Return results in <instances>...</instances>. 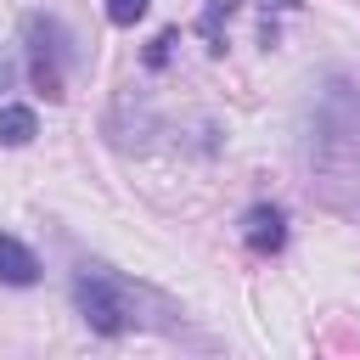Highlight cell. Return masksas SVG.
<instances>
[{"instance_id":"6da1fadb","label":"cell","mask_w":360,"mask_h":360,"mask_svg":"<svg viewBox=\"0 0 360 360\" xmlns=\"http://www.w3.org/2000/svg\"><path fill=\"white\" fill-rule=\"evenodd\" d=\"M304 174L326 208L360 219V84L354 79H332L315 96L304 129Z\"/></svg>"},{"instance_id":"7a4b0ae2","label":"cell","mask_w":360,"mask_h":360,"mask_svg":"<svg viewBox=\"0 0 360 360\" xmlns=\"http://www.w3.org/2000/svg\"><path fill=\"white\" fill-rule=\"evenodd\" d=\"M73 304H79L84 326L101 332V338H118V332L135 326V298H129V287H124L112 270H90V264H84V270L73 276Z\"/></svg>"},{"instance_id":"3957f363","label":"cell","mask_w":360,"mask_h":360,"mask_svg":"<svg viewBox=\"0 0 360 360\" xmlns=\"http://www.w3.org/2000/svg\"><path fill=\"white\" fill-rule=\"evenodd\" d=\"M62 62H68V34L56 17H28V68H34V84L56 101L62 96Z\"/></svg>"},{"instance_id":"277c9868","label":"cell","mask_w":360,"mask_h":360,"mask_svg":"<svg viewBox=\"0 0 360 360\" xmlns=\"http://www.w3.org/2000/svg\"><path fill=\"white\" fill-rule=\"evenodd\" d=\"M242 236H248V248H253V253H276V248L287 242L281 208H248V219H242Z\"/></svg>"},{"instance_id":"5b68a950","label":"cell","mask_w":360,"mask_h":360,"mask_svg":"<svg viewBox=\"0 0 360 360\" xmlns=\"http://www.w3.org/2000/svg\"><path fill=\"white\" fill-rule=\"evenodd\" d=\"M0 281H6V287H34V281H39V259H34L17 236H6V231H0Z\"/></svg>"},{"instance_id":"8992f818","label":"cell","mask_w":360,"mask_h":360,"mask_svg":"<svg viewBox=\"0 0 360 360\" xmlns=\"http://www.w3.org/2000/svg\"><path fill=\"white\" fill-rule=\"evenodd\" d=\"M34 135H39V124L28 107H0V146H28Z\"/></svg>"},{"instance_id":"52a82bcc","label":"cell","mask_w":360,"mask_h":360,"mask_svg":"<svg viewBox=\"0 0 360 360\" xmlns=\"http://www.w3.org/2000/svg\"><path fill=\"white\" fill-rule=\"evenodd\" d=\"M236 6H242V0H208V11H202V22H197V28H202V39H208L214 51L225 45V34H219V28L236 17Z\"/></svg>"},{"instance_id":"ba28073f","label":"cell","mask_w":360,"mask_h":360,"mask_svg":"<svg viewBox=\"0 0 360 360\" xmlns=\"http://www.w3.org/2000/svg\"><path fill=\"white\" fill-rule=\"evenodd\" d=\"M107 17H112L118 28H129V22L146 17V0H107Z\"/></svg>"},{"instance_id":"9c48e42d","label":"cell","mask_w":360,"mask_h":360,"mask_svg":"<svg viewBox=\"0 0 360 360\" xmlns=\"http://www.w3.org/2000/svg\"><path fill=\"white\" fill-rule=\"evenodd\" d=\"M169 45H174V34H158V39H152V51H146V62H152V68H163V56H169Z\"/></svg>"}]
</instances>
